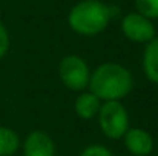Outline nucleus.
I'll return each instance as SVG.
<instances>
[{
	"label": "nucleus",
	"mask_w": 158,
	"mask_h": 156,
	"mask_svg": "<svg viewBox=\"0 0 158 156\" xmlns=\"http://www.w3.org/2000/svg\"><path fill=\"white\" fill-rule=\"evenodd\" d=\"M88 87L100 101H121L131 94L134 78L124 66L118 63H103L91 74Z\"/></svg>",
	"instance_id": "nucleus-1"
},
{
	"label": "nucleus",
	"mask_w": 158,
	"mask_h": 156,
	"mask_svg": "<svg viewBox=\"0 0 158 156\" xmlns=\"http://www.w3.org/2000/svg\"><path fill=\"white\" fill-rule=\"evenodd\" d=\"M110 8L105 3L98 0H83L71 9L68 23L74 32L92 37L105 31L110 22Z\"/></svg>",
	"instance_id": "nucleus-2"
},
{
	"label": "nucleus",
	"mask_w": 158,
	"mask_h": 156,
	"mask_svg": "<svg viewBox=\"0 0 158 156\" xmlns=\"http://www.w3.org/2000/svg\"><path fill=\"white\" fill-rule=\"evenodd\" d=\"M97 116L103 135L109 139L123 138L129 129V113L121 101H105Z\"/></svg>",
	"instance_id": "nucleus-3"
},
{
	"label": "nucleus",
	"mask_w": 158,
	"mask_h": 156,
	"mask_svg": "<svg viewBox=\"0 0 158 156\" xmlns=\"http://www.w3.org/2000/svg\"><path fill=\"white\" fill-rule=\"evenodd\" d=\"M58 77L68 89L74 92H81L89 84L91 69L80 55L71 54L61 58L58 64Z\"/></svg>",
	"instance_id": "nucleus-4"
},
{
	"label": "nucleus",
	"mask_w": 158,
	"mask_h": 156,
	"mask_svg": "<svg viewBox=\"0 0 158 156\" xmlns=\"http://www.w3.org/2000/svg\"><path fill=\"white\" fill-rule=\"evenodd\" d=\"M121 31L124 37L134 43H148L155 37L154 23L138 12H131L123 18Z\"/></svg>",
	"instance_id": "nucleus-5"
},
{
	"label": "nucleus",
	"mask_w": 158,
	"mask_h": 156,
	"mask_svg": "<svg viewBox=\"0 0 158 156\" xmlns=\"http://www.w3.org/2000/svg\"><path fill=\"white\" fill-rule=\"evenodd\" d=\"M126 150L134 156H149L154 152L152 135L140 127H129L123 136Z\"/></svg>",
	"instance_id": "nucleus-6"
},
{
	"label": "nucleus",
	"mask_w": 158,
	"mask_h": 156,
	"mask_svg": "<svg viewBox=\"0 0 158 156\" xmlns=\"http://www.w3.org/2000/svg\"><path fill=\"white\" fill-rule=\"evenodd\" d=\"M23 156H55L52 138L43 130L31 132L23 142Z\"/></svg>",
	"instance_id": "nucleus-7"
},
{
	"label": "nucleus",
	"mask_w": 158,
	"mask_h": 156,
	"mask_svg": "<svg viewBox=\"0 0 158 156\" xmlns=\"http://www.w3.org/2000/svg\"><path fill=\"white\" fill-rule=\"evenodd\" d=\"M102 107V101L92 94V92H81L74 103V110L78 118L81 119H92L98 115V110Z\"/></svg>",
	"instance_id": "nucleus-8"
},
{
	"label": "nucleus",
	"mask_w": 158,
	"mask_h": 156,
	"mask_svg": "<svg viewBox=\"0 0 158 156\" xmlns=\"http://www.w3.org/2000/svg\"><path fill=\"white\" fill-rule=\"evenodd\" d=\"M143 70L151 83L158 84V37L146 43L143 52Z\"/></svg>",
	"instance_id": "nucleus-9"
},
{
	"label": "nucleus",
	"mask_w": 158,
	"mask_h": 156,
	"mask_svg": "<svg viewBox=\"0 0 158 156\" xmlns=\"http://www.w3.org/2000/svg\"><path fill=\"white\" fill-rule=\"evenodd\" d=\"M20 147L19 135L9 129L0 126V156H12Z\"/></svg>",
	"instance_id": "nucleus-10"
},
{
	"label": "nucleus",
	"mask_w": 158,
	"mask_h": 156,
	"mask_svg": "<svg viewBox=\"0 0 158 156\" xmlns=\"http://www.w3.org/2000/svg\"><path fill=\"white\" fill-rule=\"evenodd\" d=\"M135 8L138 14L149 20L158 18V0H135Z\"/></svg>",
	"instance_id": "nucleus-11"
},
{
	"label": "nucleus",
	"mask_w": 158,
	"mask_h": 156,
	"mask_svg": "<svg viewBox=\"0 0 158 156\" xmlns=\"http://www.w3.org/2000/svg\"><path fill=\"white\" fill-rule=\"evenodd\" d=\"M80 156H114V155L105 146H102V144H92V146H88L80 153Z\"/></svg>",
	"instance_id": "nucleus-12"
},
{
	"label": "nucleus",
	"mask_w": 158,
	"mask_h": 156,
	"mask_svg": "<svg viewBox=\"0 0 158 156\" xmlns=\"http://www.w3.org/2000/svg\"><path fill=\"white\" fill-rule=\"evenodd\" d=\"M8 49H9V34L3 26V23L0 22V60L6 55Z\"/></svg>",
	"instance_id": "nucleus-13"
}]
</instances>
